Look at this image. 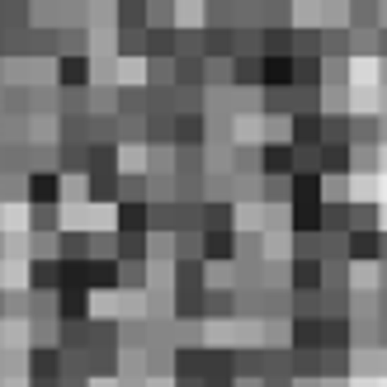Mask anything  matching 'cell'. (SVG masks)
Wrapping results in <instances>:
<instances>
[{
    "label": "cell",
    "instance_id": "1",
    "mask_svg": "<svg viewBox=\"0 0 387 387\" xmlns=\"http://www.w3.org/2000/svg\"><path fill=\"white\" fill-rule=\"evenodd\" d=\"M33 199H38V203L57 199V180H47V175H38V180H33Z\"/></svg>",
    "mask_w": 387,
    "mask_h": 387
}]
</instances>
